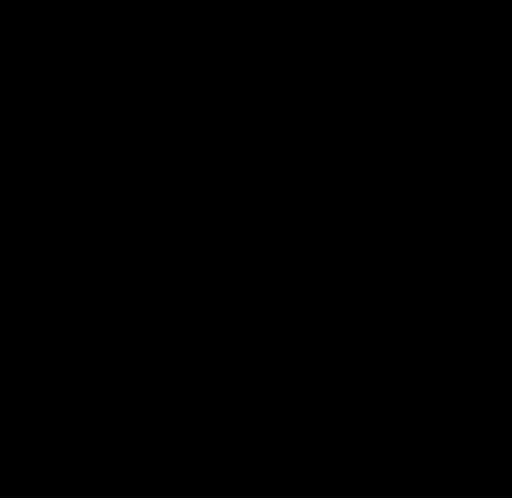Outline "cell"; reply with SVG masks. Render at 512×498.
<instances>
[]
</instances>
